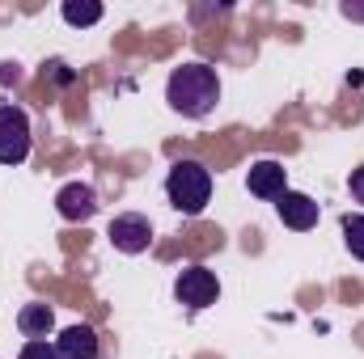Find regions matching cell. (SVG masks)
I'll use <instances>...</instances> for the list:
<instances>
[{
    "label": "cell",
    "mask_w": 364,
    "mask_h": 359,
    "mask_svg": "<svg viewBox=\"0 0 364 359\" xmlns=\"http://www.w3.org/2000/svg\"><path fill=\"white\" fill-rule=\"evenodd\" d=\"M166 101L170 110H178L182 118H208L220 101V77L216 68L191 60V64H178L166 81Z\"/></svg>",
    "instance_id": "obj_1"
},
{
    "label": "cell",
    "mask_w": 364,
    "mask_h": 359,
    "mask_svg": "<svg viewBox=\"0 0 364 359\" xmlns=\"http://www.w3.org/2000/svg\"><path fill=\"white\" fill-rule=\"evenodd\" d=\"M166 194H170L174 211L199 216V211L212 203V170H208L203 161L182 157V161L170 165V174H166Z\"/></svg>",
    "instance_id": "obj_2"
},
{
    "label": "cell",
    "mask_w": 364,
    "mask_h": 359,
    "mask_svg": "<svg viewBox=\"0 0 364 359\" xmlns=\"http://www.w3.org/2000/svg\"><path fill=\"white\" fill-rule=\"evenodd\" d=\"M30 114L21 106H0V165H21L30 157Z\"/></svg>",
    "instance_id": "obj_3"
},
{
    "label": "cell",
    "mask_w": 364,
    "mask_h": 359,
    "mask_svg": "<svg viewBox=\"0 0 364 359\" xmlns=\"http://www.w3.org/2000/svg\"><path fill=\"white\" fill-rule=\"evenodd\" d=\"M174 296H178V304L199 313V309H208V304L220 300V279H216V270H208L203 263L182 267L178 279H174Z\"/></svg>",
    "instance_id": "obj_4"
},
{
    "label": "cell",
    "mask_w": 364,
    "mask_h": 359,
    "mask_svg": "<svg viewBox=\"0 0 364 359\" xmlns=\"http://www.w3.org/2000/svg\"><path fill=\"white\" fill-rule=\"evenodd\" d=\"M106 237H110V245H114L119 254H144V250L153 245V224H149V216H140V211H123V216L110 220Z\"/></svg>",
    "instance_id": "obj_5"
},
{
    "label": "cell",
    "mask_w": 364,
    "mask_h": 359,
    "mask_svg": "<svg viewBox=\"0 0 364 359\" xmlns=\"http://www.w3.org/2000/svg\"><path fill=\"white\" fill-rule=\"evenodd\" d=\"M275 216L284 220V228H292V233H309V228H318L322 207H318L309 194H301V190H284V194L275 199Z\"/></svg>",
    "instance_id": "obj_6"
},
{
    "label": "cell",
    "mask_w": 364,
    "mask_h": 359,
    "mask_svg": "<svg viewBox=\"0 0 364 359\" xmlns=\"http://www.w3.org/2000/svg\"><path fill=\"white\" fill-rule=\"evenodd\" d=\"M246 186H250V194H255V199L275 203V199L288 190V170H284L279 161H272V157L250 161V170H246Z\"/></svg>",
    "instance_id": "obj_7"
},
{
    "label": "cell",
    "mask_w": 364,
    "mask_h": 359,
    "mask_svg": "<svg viewBox=\"0 0 364 359\" xmlns=\"http://www.w3.org/2000/svg\"><path fill=\"white\" fill-rule=\"evenodd\" d=\"M55 211H60L64 220H93V211H97V190L85 186V182H68V186H60V194H55Z\"/></svg>",
    "instance_id": "obj_8"
},
{
    "label": "cell",
    "mask_w": 364,
    "mask_h": 359,
    "mask_svg": "<svg viewBox=\"0 0 364 359\" xmlns=\"http://www.w3.org/2000/svg\"><path fill=\"white\" fill-rule=\"evenodd\" d=\"M60 359H97V330L93 326H68L55 338Z\"/></svg>",
    "instance_id": "obj_9"
},
{
    "label": "cell",
    "mask_w": 364,
    "mask_h": 359,
    "mask_svg": "<svg viewBox=\"0 0 364 359\" xmlns=\"http://www.w3.org/2000/svg\"><path fill=\"white\" fill-rule=\"evenodd\" d=\"M51 326H55V313H51V304H21L17 309V330L26 334V343H34V338H47L51 334Z\"/></svg>",
    "instance_id": "obj_10"
},
{
    "label": "cell",
    "mask_w": 364,
    "mask_h": 359,
    "mask_svg": "<svg viewBox=\"0 0 364 359\" xmlns=\"http://www.w3.org/2000/svg\"><path fill=\"white\" fill-rule=\"evenodd\" d=\"M102 13H106V9H102L97 0H64V4H60V17H64L68 26H77V30L97 26V21H102Z\"/></svg>",
    "instance_id": "obj_11"
},
{
    "label": "cell",
    "mask_w": 364,
    "mask_h": 359,
    "mask_svg": "<svg viewBox=\"0 0 364 359\" xmlns=\"http://www.w3.org/2000/svg\"><path fill=\"white\" fill-rule=\"evenodd\" d=\"M343 245H348V254H352V258H360V263H364V211L343 216Z\"/></svg>",
    "instance_id": "obj_12"
},
{
    "label": "cell",
    "mask_w": 364,
    "mask_h": 359,
    "mask_svg": "<svg viewBox=\"0 0 364 359\" xmlns=\"http://www.w3.org/2000/svg\"><path fill=\"white\" fill-rule=\"evenodd\" d=\"M17 359H60V351H55V343L34 338V343H26V347H21V355H17Z\"/></svg>",
    "instance_id": "obj_13"
},
{
    "label": "cell",
    "mask_w": 364,
    "mask_h": 359,
    "mask_svg": "<svg viewBox=\"0 0 364 359\" xmlns=\"http://www.w3.org/2000/svg\"><path fill=\"white\" fill-rule=\"evenodd\" d=\"M348 190H352V199H356V203H364V165H360V170H352Z\"/></svg>",
    "instance_id": "obj_14"
},
{
    "label": "cell",
    "mask_w": 364,
    "mask_h": 359,
    "mask_svg": "<svg viewBox=\"0 0 364 359\" xmlns=\"http://www.w3.org/2000/svg\"><path fill=\"white\" fill-rule=\"evenodd\" d=\"M339 13H343L348 21H364V4H360V0H343V4H339Z\"/></svg>",
    "instance_id": "obj_15"
},
{
    "label": "cell",
    "mask_w": 364,
    "mask_h": 359,
    "mask_svg": "<svg viewBox=\"0 0 364 359\" xmlns=\"http://www.w3.org/2000/svg\"><path fill=\"white\" fill-rule=\"evenodd\" d=\"M21 72H17V64H0V81H17Z\"/></svg>",
    "instance_id": "obj_16"
}]
</instances>
